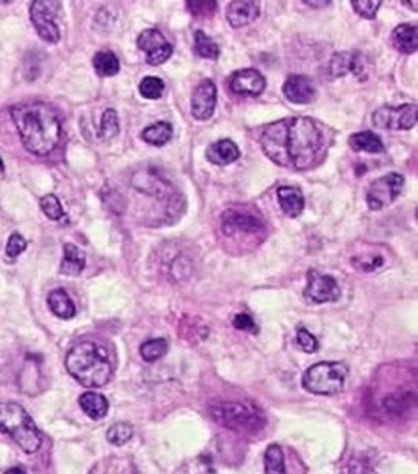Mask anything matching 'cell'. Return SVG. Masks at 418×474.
<instances>
[{
	"instance_id": "1f68e13d",
	"label": "cell",
	"mask_w": 418,
	"mask_h": 474,
	"mask_svg": "<svg viewBox=\"0 0 418 474\" xmlns=\"http://www.w3.org/2000/svg\"><path fill=\"white\" fill-rule=\"evenodd\" d=\"M119 131H120V126H119L118 113L113 108H106L102 114V120H101V129H99L101 137L104 138V140H111V138H114L119 134Z\"/></svg>"
},
{
	"instance_id": "836d02e7",
	"label": "cell",
	"mask_w": 418,
	"mask_h": 474,
	"mask_svg": "<svg viewBox=\"0 0 418 474\" xmlns=\"http://www.w3.org/2000/svg\"><path fill=\"white\" fill-rule=\"evenodd\" d=\"M138 90H140V95L146 99H160L163 92H165V83L157 76H146L142 79Z\"/></svg>"
},
{
	"instance_id": "484cf974",
	"label": "cell",
	"mask_w": 418,
	"mask_h": 474,
	"mask_svg": "<svg viewBox=\"0 0 418 474\" xmlns=\"http://www.w3.org/2000/svg\"><path fill=\"white\" fill-rule=\"evenodd\" d=\"M414 404V395L411 392H394L382 402L383 411L391 416H400L406 414Z\"/></svg>"
},
{
	"instance_id": "5bb4252c",
	"label": "cell",
	"mask_w": 418,
	"mask_h": 474,
	"mask_svg": "<svg viewBox=\"0 0 418 474\" xmlns=\"http://www.w3.org/2000/svg\"><path fill=\"white\" fill-rule=\"evenodd\" d=\"M353 73L360 81L367 78L365 75V64L360 58L359 54H350V52H339L335 54L329 64L325 65V78L327 79H336L341 76H346L347 73Z\"/></svg>"
},
{
	"instance_id": "30bf717a",
	"label": "cell",
	"mask_w": 418,
	"mask_h": 474,
	"mask_svg": "<svg viewBox=\"0 0 418 474\" xmlns=\"http://www.w3.org/2000/svg\"><path fill=\"white\" fill-rule=\"evenodd\" d=\"M373 124L380 129H411L417 124V105L405 104L400 107H382L374 111Z\"/></svg>"
},
{
	"instance_id": "5b68a950",
	"label": "cell",
	"mask_w": 418,
	"mask_h": 474,
	"mask_svg": "<svg viewBox=\"0 0 418 474\" xmlns=\"http://www.w3.org/2000/svg\"><path fill=\"white\" fill-rule=\"evenodd\" d=\"M210 418L236 432H257L265 426L264 412L242 402H215L209 404Z\"/></svg>"
},
{
	"instance_id": "277c9868",
	"label": "cell",
	"mask_w": 418,
	"mask_h": 474,
	"mask_svg": "<svg viewBox=\"0 0 418 474\" xmlns=\"http://www.w3.org/2000/svg\"><path fill=\"white\" fill-rule=\"evenodd\" d=\"M0 433L11 436L24 453H35L42 447V436L34 420L24 407L14 402L0 403Z\"/></svg>"
},
{
	"instance_id": "ab89813d",
	"label": "cell",
	"mask_w": 418,
	"mask_h": 474,
	"mask_svg": "<svg viewBox=\"0 0 418 474\" xmlns=\"http://www.w3.org/2000/svg\"><path fill=\"white\" fill-rule=\"evenodd\" d=\"M187 8L195 17H210L216 13V2H188Z\"/></svg>"
},
{
	"instance_id": "cb8c5ba5",
	"label": "cell",
	"mask_w": 418,
	"mask_h": 474,
	"mask_svg": "<svg viewBox=\"0 0 418 474\" xmlns=\"http://www.w3.org/2000/svg\"><path fill=\"white\" fill-rule=\"evenodd\" d=\"M86 268V254L77 245L65 243L60 272L64 275H79Z\"/></svg>"
},
{
	"instance_id": "44dd1931",
	"label": "cell",
	"mask_w": 418,
	"mask_h": 474,
	"mask_svg": "<svg viewBox=\"0 0 418 474\" xmlns=\"http://www.w3.org/2000/svg\"><path fill=\"white\" fill-rule=\"evenodd\" d=\"M392 44L401 54H414L418 46V29L415 24L403 23L391 34Z\"/></svg>"
},
{
	"instance_id": "d4e9b609",
	"label": "cell",
	"mask_w": 418,
	"mask_h": 474,
	"mask_svg": "<svg viewBox=\"0 0 418 474\" xmlns=\"http://www.w3.org/2000/svg\"><path fill=\"white\" fill-rule=\"evenodd\" d=\"M350 148L355 152H370V154H382L385 152V146L382 140L371 131H362V133L351 134L348 138Z\"/></svg>"
},
{
	"instance_id": "e575fe53",
	"label": "cell",
	"mask_w": 418,
	"mask_h": 474,
	"mask_svg": "<svg viewBox=\"0 0 418 474\" xmlns=\"http://www.w3.org/2000/svg\"><path fill=\"white\" fill-rule=\"evenodd\" d=\"M40 207H42L43 213L51 220H61L65 216L61 202L55 195L42 196L40 198Z\"/></svg>"
},
{
	"instance_id": "7bdbcfd3",
	"label": "cell",
	"mask_w": 418,
	"mask_h": 474,
	"mask_svg": "<svg viewBox=\"0 0 418 474\" xmlns=\"http://www.w3.org/2000/svg\"><path fill=\"white\" fill-rule=\"evenodd\" d=\"M306 5L309 6H312V8H321V6H325V5H329V2H306Z\"/></svg>"
},
{
	"instance_id": "6da1fadb",
	"label": "cell",
	"mask_w": 418,
	"mask_h": 474,
	"mask_svg": "<svg viewBox=\"0 0 418 474\" xmlns=\"http://www.w3.org/2000/svg\"><path fill=\"white\" fill-rule=\"evenodd\" d=\"M266 157L294 170L310 169L323 146L321 131L309 117L282 119L268 125L260 137Z\"/></svg>"
},
{
	"instance_id": "d6a6232c",
	"label": "cell",
	"mask_w": 418,
	"mask_h": 474,
	"mask_svg": "<svg viewBox=\"0 0 418 474\" xmlns=\"http://www.w3.org/2000/svg\"><path fill=\"white\" fill-rule=\"evenodd\" d=\"M133 426L128 423H118L114 424L106 432V439H108V443H111L113 446H124L127 444L128 441L133 438Z\"/></svg>"
},
{
	"instance_id": "7c38bea8",
	"label": "cell",
	"mask_w": 418,
	"mask_h": 474,
	"mask_svg": "<svg viewBox=\"0 0 418 474\" xmlns=\"http://www.w3.org/2000/svg\"><path fill=\"white\" fill-rule=\"evenodd\" d=\"M305 292L306 297L315 304L335 302L341 297L339 284L335 280V277L323 275L314 269H310L307 274V288Z\"/></svg>"
},
{
	"instance_id": "52a82bcc",
	"label": "cell",
	"mask_w": 418,
	"mask_h": 474,
	"mask_svg": "<svg viewBox=\"0 0 418 474\" xmlns=\"http://www.w3.org/2000/svg\"><path fill=\"white\" fill-rule=\"evenodd\" d=\"M58 10L60 3L51 2V0H37L31 5L32 24H34L38 37L46 43H58L61 38L60 28L55 22Z\"/></svg>"
},
{
	"instance_id": "b9f144b4",
	"label": "cell",
	"mask_w": 418,
	"mask_h": 474,
	"mask_svg": "<svg viewBox=\"0 0 418 474\" xmlns=\"http://www.w3.org/2000/svg\"><path fill=\"white\" fill-rule=\"evenodd\" d=\"M5 474H26V471L19 468V467H15V468H10L8 471H5Z\"/></svg>"
},
{
	"instance_id": "3957f363",
	"label": "cell",
	"mask_w": 418,
	"mask_h": 474,
	"mask_svg": "<svg viewBox=\"0 0 418 474\" xmlns=\"http://www.w3.org/2000/svg\"><path fill=\"white\" fill-rule=\"evenodd\" d=\"M69 374L86 388H101L110 382L113 366L106 350L95 342H81L65 356Z\"/></svg>"
},
{
	"instance_id": "9c48e42d",
	"label": "cell",
	"mask_w": 418,
	"mask_h": 474,
	"mask_svg": "<svg viewBox=\"0 0 418 474\" xmlns=\"http://www.w3.org/2000/svg\"><path fill=\"white\" fill-rule=\"evenodd\" d=\"M220 222H223V231L227 237L257 236L265 231V224L262 222V218L236 207L228 209L220 218Z\"/></svg>"
},
{
	"instance_id": "f546056e",
	"label": "cell",
	"mask_w": 418,
	"mask_h": 474,
	"mask_svg": "<svg viewBox=\"0 0 418 474\" xmlns=\"http://www.w3.org/2000/svg\"><path fill=\"white\" fill-rule=\"evenodd\" d=\"M265 474H286L284 456L282 448L277 444H271L265 453Z\"/></svg>"
},
{
	"instance_id": "8992f818",
	"label": "cell",
	"mask_w": 418,
	"mask_h": 474,
	"mask_svg": "<svg viewBox=\"0 0 418 474\" xmlns=\"http://www.w3.org/2000/svg\"><path fill=\"white\" fill-rule=\"evenodd\" d=\"M348 366L342 362H319L303 374V386L312 394L335 395L344 388Z\"/></svg>"
},
{
	"instance_id": "ac0fdd59",
	"label": "cell",
	"mask_w": 418,
	"mask_h": 474,
	"mask_svg": "<svg viewBox=\"0 0 418 474\" xmlns=\"http://www.w3.org/2000/svg\"><path fill=\"white\" fill-rule=\"evenodd\" d=\"M260 5L254 0H234L227 6V20L230 26L239 29L259 17Z\"/></svg>"
},
{
	"instance_id": "9a60e30c",
	"label": "cell",
	"mask_w": 418,
	"mask_h": 474,
	"mask_svg": "<svg viewBox=\"0 0 418 474\" xmlns=\"http://www.w3.org/2000/svg\"><path fill=\"white\" fill-rule=\"evenodd\" d=\"M228 85L236 95H247V96H260L266 87V79L262 73L254 69H242L234 72L228 78Z\"/></svg>"
},
{
	"instance_id": "8fae6325",
	"label": "cell",
	"mask_w": 418,
	"mask_h": 474,
	"mask_svg": "<svg viewBox=\"0 0 418 474\" xmlns=\"http://www.w3.org/2000/svg\"><path fill=\"white\" fill-rule=\"evenodd\" d=\"M137 46L142 52L146 54V61L151 65L166 63L172 56V52H174L168 40L157 29L143 31L137 38Z\"/></svg>"
},
{
	"instance_id": "ba28073f",
	"label": "cell",
	"mask_w": 418,
	"mask_h": 474,
	"mask_svg": "<svg viewBox=\"0 0 418 474\" xmlns=\"http://www.w3.org/2000/svg\"><path fill=\"white\" fill-rule=\"evenodd\" d=\"M405 186V177L391 172L374 179L367 190V204L371 210H382L394 202Z\"/></svg>"
},
{
	"instance_id": "f35d334b",
	"label": "cell",
	"mask_w": 418,
	"mask_h": 474,
	"mask_svg": "<svg viewBox=\"0 0 418 474\" xmlns=\"http://www.w3.org/2000/svg\"><path fill=\"white\" fill-rule=\"evenodd\" d=\"M26 248H28L26 240H24L19 233H14L10 236V240H8L6 243V256L15 259V257H19Z\"/></svg>"
},
{
	"instance_id": "7a4b0ae2",
	"label": "cell",
	"mask_w": 418,
	"mask_h": 474,
	"mask_svg": "<svg viewBox=\"0 0 418 474\" xmlns=\"http://www.w3.org/2000/svg\"><path fill=\"white\" fill-rule=\"evenodd\" d=\"M11 117L22 143L31 154H51L61 138V122L56 113L43 102L14 105Z\"/></svg>"
},
{
	"instance_id": "ffe728a7",
	"label": "cell",
	"mask_w": 418,
	"mask_h": 474,
	"mask_svg": "<svg viewBox=\"0 0 418 474\" xmlns=\"http://www.w3.org/2000/svg\"><path fill=\"white\" fill-rule=\"evenodd\" d=\"M277 198L286 216L297 218L303 213V209H305V198H303V193L297 187L289 186L278 187Z\"/></svg>"
},
{
	"instance_id": "60d3db41",
	"label": "cell",
	"mask_w": 418,
	"mask_h": 474,
	"mask_svg": "<svg viewBox=\"0 0 418 474\" xmlns=\"http://www.w3.org/2000/svg\"><path fill=\"white\" fill-rule=\"evenodd\" d=\"M233 325H234L236 330L248 332L251 334H257L259 333L257 324L254 322V320L248 313H237L234 316V320H233Z\"/></svg>"
},
{
	"instance_id": "2e32d148",
	"label": "cell",
	"mask_w": 418,
	"mask_h": 474,
	"mask_svg": "<svg viewBox=\"0 0 418 474\" xmlns=\"http://www.w3.org/2000/svg\"><path fill=\"white\" fill-rule=\"evenodd\" d=\"M283 93L288 101L298 105H305L310 104L315 99L316 90L312 79L309 76L292 75L286 79V83L283 84Z\"/></svg>"
},
{
	"instance_id": "7402d4cb",
	"label": "cell",
	"mask_w": 418,
	"mask_h": 474,
	"mask_svg": "<svg viewBox=\"0 0 418 474\" xmlns=\"http://www.w3.org/2000/svg\"><path fill=\"white\" fill-rule=\"evenodd\" d=\"M47 304L51 312L61 318V320H70L77 315L75 302L72 301L69 293L64 289H55L47 295Z\"/></svg>"
},
{
	"instance_id": "f1b7e54d",
	"label": "cell",
	"mask_w": 418,
	"mask_h": 474,
	"mask_svg": "<svg viewBox=\"0 0 418 474\" xmlns=\"http://www.w3.org/2000/svg\"><path fill=\"white\" fill-rule=\"evenodd\" d=\"M195 52L198 54L201 58L207 60H218L220 54L219 46L202 31L195 32Z\"/></svg>"
},
{
	"instance_id": "e0dca14e",
	"label": "cell",
	"mask_w": 418,
	"mask_h": 474,
	"mask_svg": "<svg viewBox=\"0 0 418 474\" xmlns=\"http://www.w3.org/2000/svg\"><path fill=\"white\" fill-rule=\"evenodd\" d=\"M133 186L137 190L145 192L151 196H159L160 199H170L172 187L170 184L163 179L155 169L145 170V172H137L133 178Z\"/></svg>"
},
{
	"instance_id": "d590c367",
	"label": "cell",
	"mask_w": 418,
	"mask_h": 474,
	"mask_svg": "<svg viewBox=\"0 0 418 474\" xmlns=\"http://www.w3.org/2000/svg\"><path fill=\"white\" fill-rule=\"evenodd\" d=\"M351 263L357 269V271L362 272H371L376 271L377 268H380L383 265V257L377 254H368V256H356L351 259Z\"/></svg>"
},
{
	"instance_id": "d6986e66",
	"label": "cell",
	"mask_w": 418,
	"mask_h": 474,
	"mask_svg": "<svg viewBox=\"0 0 418 474\" xmlns=\"http://www.w3.org/2000/svg\"><path fill=\"white\" fill-rule=\"evenodd\" d=\"M241 157V151L237 145L228 138L211 143L206 151V158L218 166L232 165L237 158Z\"/></svg>"
},
{
	"instance_id": "4fadbf2b",
	"label": "cell",
	"mask_w": 418,
	"mask_h": 474,
	"mask_svg": "<svg viewBox=\"0 0 418 474\" xmlns=\"http://www.w3.org/2000/svg\"><path fill=\"white\" fill-rule=\"evenodd\" d=\"M218 90L211 79H202L192 93V116L196 120H209L215 113Z\"/></svg>"
},
{
	"instance_id": "4dcf8cb0",
	"label": "cell",
	"mask_w": 418,
	"mask_h": 474,
	"mask_svg": "<svg viewBox=\"0 0 418 474\" xmlns=\"http://www.w3.org/2000/svg\"><path fill=\"white\" fill-rule=\"evenodd\" d=\"M169 344L166 339H150L140 347V354L146 362H155L168 353Z\"/></svg>"
},
{
	"instance_id": "ee69618b",
	"label": "cell",
	"mask_w": 418,
	"mask_h": 474,
	"mask_svg": "<svg viewBox=\"0 0 418 474\" xmlns=\"http://www.w3.org/2000/svg\"><path fill=\"white\" fill-rule=\"evenodd\" d=\"M3 169H5V166H3V161H2V158H0V174L3 172Z\"/></svg>"
},
{
	"instance_id": "74e56055",
	"label": "cell",
	"mask_w": 418,
	"mask_h": 474,
	"mask_svg": "<svg viewBox=\"0 0 418 474\" xmlns=\"http://www.w3.org/2000/svg\"><path fill=\"white\" fill-rule=\"evenodd\" d=\"M297 342H298L300 348L305 351V353H307V354H312V353H315V351L318 350V341H316V338L309 330H306V329H300L297 332Z\"/></svg>"
},
{
	"instance_id": "603a6c76",
	"label": "cell",
	"mask_w": 418,
	"mask_h": 474,
	"mask_svg": "<svg viewBox=\"0 0 418 474\" xmlns=\"http://www.w3.org/2000/svg\"><path fill=\"white\" fill-rule=\"evenodd\" d=\"M79 406L92 420H102L110 409L108 400L99 392H84L79 397Z\"/></svg>"
},
{
	"instance_id": "83f0119b",
	"label": "cell",
	"mask_w": 418,
	"mask_h": 474,
	"mask_svg": "<svg viewBox=\"0 0 418 474\" xmlns=\"http://www.w3.org/2000/svg\"><path fill=\"white\" fill-rule=\"evenodd\" d=\"M172 133H174V129H172V125L169 124V122L161 120V122H157V124L145 128L142 131V138L150 145L163 146L170 140Z\"/></svg>"
},
{
	"instance_id": "4316f807",
	"label": "cell",
	"mask_w": 418,
	"mask_h": 474,
	"mask_svg": "<svg viewBox=\"0 0 418 474\" xmlns=\"http://www.w3.org/2000/svg\"><path fill=\"white\" fill-rule=\"evenodd\" d=\"M93 67L102 78L116 76L120 70V61L113 52L101 51L93 56Z\"/></svg>"
},
{
	"instance_id": "8d00e7d4",
	"label": "cell",
	"mask_w": 418,
	"mask_h": 474,
	"mask_svg": "<svg viewBox=\"0 0 418 474\" xmlns=\"http://www.w3.org/2000/svg\"><path fill=\"white\" fill-rule=\"evenodd\" d=\"M380 5L382 2H379V0H359V2H351L355 11L364 19H374Z\"/></svg>"
}]
</instances>
